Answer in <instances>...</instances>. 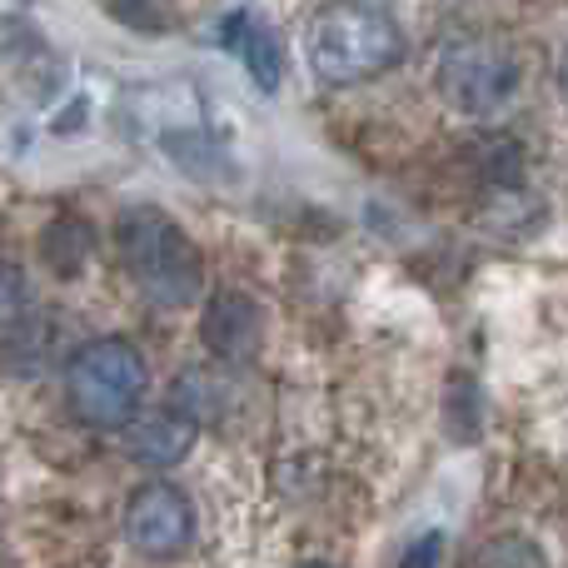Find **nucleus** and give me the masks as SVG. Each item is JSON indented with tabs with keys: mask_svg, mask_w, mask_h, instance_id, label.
I'll list each match as a JSON object with an SVG mask.
<instances>
[{
	"mask_svg": "<svg viewBox=\"0 0 568 568\" xmlns=\"http://www.w3.org/2000/svg\"><path fill=\"white\" fill-rule=\"evenodd\" d=\"M304 55L324 85H364L404 60V30L369 0H329L310 16Z\"/></svg>",
	"mask_w": 568,
	"mask_h": 568,
	"instance_id": "1",
	"label": "nucleus"
},
{
	"mask_svg": "<svg viewBox=\"0 0 568 568\" xmlns=\"http://www.w3.org/2000/svg\"><path fill=\"white\" fill-rule=\"evenodd\" d=\"M115 255L155 304L180 310L205 290V255L160 205H130L115 220Z\"/></svg>",
	"mask_w": 568,
	"mask_h": 568,
	"instance_id": "2",
	"label": "nucleus"
},
{
	"mask_svg": "<svg viewBox=\"0 0 568 568\" xmlns=\"http://www.w3.org/2000/svg\"><path fill=\"white\" fill-rule=\"evenodd\" d=\"M150 389L145 354L120 334L90 339L65 364V404L90 429H125L140 414V399Z\"/></svg>",
	"mask_w": 568,
	"mask_h": 568,
	"instance_id": "3",
	"label": "nucleus"
},
{
	"mask_svg": "<svg viewBox=\"0 0 568 568\" xmlns=\"http://www.w3.org/2000/svg\"><path fill=\"white\" fill-rule=\"evenodd\" d=\"M434 85L459 115H494L504 110L524 85L519 50L504 36H459L439 50V70Z\"/></svg>",
	"mask_w": 568,
	"mask_h": 568,
	"instance_id": "4",
	"label": "nucleus"
},
{
	"mask_svg": "<svg viewBox=\"0 0 568 568\" xmlns=\"http://www.w3.org/2000/svg\"><path fill=\"white\" fill-rule=\"evenodd\" d=\"M125 539L140 559L155 564L190 554V544H195V504H190V494L170 479L140 484L125 504Z\"/></svg>",
	"mask_w": 568,
	"mask_h": 568,
	"instance_id": "5",
	"label": "nucleus"
},
{
	"mask_svg": "<svg viewBox=\"0 0 568 568\" xmlns=\"http://www.w3.org/2000/svg\"><path fill=\"white\" fill-rule=\"evenodd\" d=\"M200 339L220 364H245L265 344V310L245 290H215L200 314Z\"/></svg>",
	"mask_w": 568,
	"mask_h": 568,
	"instance_id": "6",
	"label": "nucleus"
},
{
	"mask_svg": "<svg viewBox=\"0 0 568 568\" xmlns=\"http://www.w3.org/2000/svg\"><path fill=\"white\" fill-rule=\"evenodd\" d=\"M215 40H220V50L240 55V65L250 70V80H255L260 90H280V80H284V40H280V30L270 26L265 16H255V10H230V16H220Z\"/></svg>",
	"mask_w": 568,
	"mask_h": 568,
	"instance_id": "7",
	"label": "nucleus"
},
{
	"mask_svg": "<svg viewBox=\"0 0 568 568\" xmlns=\"http://www.w3.org/2000/svg\"><path fill=\"white\" fill-rule=\"evenodd\" d=\"M200 439V419L180 404H160V409H145L125 424V449L135 454L140 464H155V469H170L180 464Z\"/></svg>",
	"mask_w": 568,
	"mask_h": 568,
	"instance_id": "8",
	"label": "nucleus"
},
{
	"mask_svg": "<svg viewBox=\"0 0 568 568\" xmlns=\"http://www.w3.org/2000/svg\"><path fill=\"white\" fill-rule=\"evenodd\" d=\"M90 250H95V235H90V225L75 220V215L50 220L45 235H40V255H45V265L65 280H75L80 270L90 265Z\"/></svg>",
	"mask_w": 568,
	"mask_h": 568,
	"instance_id": "9",
	"label": "nucleus"
},
{
	"mask_svg": "<svg viewBox=\"0 0 568 568\" xmlns=\"http://www.w3.org/2000/svg\"><path fill=\"white\" fill-rule=\"evenodd\" d=\"M26 310H30V280H26V270L10 265V260H0V339H10V334L20 329Z\"/></svg>",
	"mask_w": 568,
	"mask_h": 568,
	"instance_id": "10",
	"label": "nucleus"
},
{
	"mask_svg": "<svg viewBox=\"0 0 568 568\" xmlns=\"http://www.w3.org/2000/svg\"><path fill=\"white\" fill-rule=\"evenodd\" d=\"M479 568H549V559L539 554V544H529L524 534H504L484 549Z\"/></svg>",
	"mask_w": 568,
	"mask_h": 568,
	"instance_id": "11",
	"label": "nucleus"
},
{
	"mask_svg": "<svg viewBox=\"0 0 568 568\" xmlns=\"http://www.w3.org/2000/svg\"><path fill=\"white\" fill-rule=\"evenodd\" d=\"M439 559H444V534L439 529H424L419 539L404 544L399 568H439Z\"/></svg>",
	"mask_w": 568,
	"mask_h": 568,
	"instance_id": "12",
	"label": "nucleus"
},
{
	"mask_svg": "<svg viewBox=\"0 0 568 568\" xmlns=\"http://www.w3.org/2000/svg\"><path fill=\"white\" fill-rule=\"evenodd\" d=\"M559 85H564V100H568V50H564V60H559Z\"/></svg>",
	"mask_w": 568,
	"mask_h": 568,
	"instance_id": "13",
	"label": "nucleus"
},
{
	"mask_svg": "<svg viewBox=\"0 0 568 568\" xmlns=\"http://www.w3.org/2000/svg\"><path fill=\"white\" fill-rule=\"evenodd\" d=\"M300 568H329V564H300Z\"/></svg>",
	"mask_w": 568,
	"mask_h": 568,
	"instance_id": "14",
	"label": "nucleus"
}]
</instances>
